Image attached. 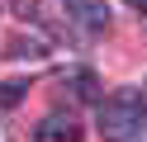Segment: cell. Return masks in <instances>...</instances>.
<instances>
[{
  "instance_id": "1",
  "label": "cell",
  "mask_w": 147,
  "mask_h": 142,
  "mask_svg": "<svg viewBox=\"0 0 147 142\" xmlns=\"http://www.w3.org/2000/svg\"><path fill=\"white\" fill-rule=\"evenodd\" d=\"M142 118H147L142 90H114L109 100H100L95 133H100L105 142H133V133L142 128Z\"/></svg>"
},
{
  "instance_id": "2",
  "label": "cell",
  "mask_w": 147,
  "mask_h": 142,
  "mask_svg": "<svg viewBox=\"0 0 147 142\" xmlns=\"http://www.w3.org/2000/svg\"><path fill=\"white\" fill-rule=\"evenodd\" d=\"M62 9H67V19L76 28H86V33H105L109 28V5L105 0H62Z\"/></svg>"
},
{
  "instance_id": "3",
  "label": "cell",
  "mask_w": 147,
  "mask_h": 142,
  "mask_svg": "<svg viewBox=\"0 0 147 142\" xmlns=\"http://www.w3.org/2000/svg\"><path fill=\"white\" fill-rule=\"evenodd\" d=\"M33 142H81V123L71 118V114H48V118H38V128H33Z\"/></svg>"
},
{
  "instance_id": "4",
  "label": "cell",
  "mask_w": 147,
  "mask_h": 142,
  "mask_svg": "<svg viewBox=\"0 0 147 142\" xmlns=\"http://www.w3.org/2000/svg\"><path fill=\"white\" fill-rule=\"evenodd\" d=\"M62 90H71V100H76V104H95V100H100L95 71H71L67 81H62Z\"/></svg>"
},
{
  "instance_id": "5",
  "label": "cell",
  "mask_w": 147,
  "mask_h": 142,
  "mask_svg": "<svg viewBox=\"0 0 147 142\" xmlns=\"http://www.w3.org/2000/svg\"><path fill=\"white\" fill-rule=\"evenodd\" d=\"M43 52H48V43H38V38H29V43H24V38H14L5 57H43Z\"/></svg>"
},
{
  "instance_id": "6",
  "label": "cell",
  "mask_w": 147,
  "mask_h": 142,
  "mask_svg": "<svg viewBox=\"0 0 147 142\" xmlns=\"http://www.w3.org/2000/svg\"><path fill=\"white\" fill-rule=\"evenodd\" d=\"M14 14L33 24V19H38V0H14Z\"/></svg>"
},
{
  "instance_id": "7",
  "label": "cell",
  "mask_w": 147,
  "mask_h": 142,
  "mask_svg": "<svg viewBox=\"0 0 147 142\" xmlns=\"http://www.w3.org/2000/svg\"><path fill=\"white\" fill-rule=\"evenodd\" d=\"M19 90H24V85H0V104H14V100H19Z\"/></svg>"
},
{
  "instance_id": "8",
  "label": "cell",
  "mask_w": 147,
  "mask_h": 142,
  "mask_svg": "<svg viewBox=\"0 0 147 142\" xmlns=\"http://www.w3.org/2000/svg\"><path fill=\"white\" fill-rule=\"evenodd\" d=\"M133 142H147V118H142V128L133 133Z\"/></svg>"
},
{
  "instance_id": "9",
  "label": "cell",
  "mask_w": 147,
  "mask_h": 142,
  "mask_svg": "<svg viewBox=\"0 0 147 142\" xmlns=\"http://www.w3.org/2000/svg\"><path fill=\"white\" fill-rule=\"evenodd\" d=\"M128 5H133V9H142V14H147V0H128Z\"/></svg>"
}]
</instances>
